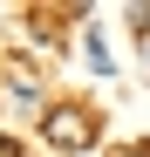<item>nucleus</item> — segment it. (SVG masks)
I'll list each match as a JSON object with an SVG mask.
<instances>
[{
	"mask_svg": "<svg viewBox=\"0 0 150 157\" xmlns=\"http://www.w3.org/2000/svg\"><path fill=\"white\" fill-rule=\"evenodd\" d=\"M48 144H55V150H82L89 144V123L75 109H55V116H48Z\"/></svg>",
	"mask_w": 150,
	"mask_h": 157,
	"instance_id": "f257e3e1",
	"label": "nucleus"
},
{
	"mask_svg": "<svg viewBox=\"0 0 150 157\" xmlns=\"http://www.w3.org/2000/svg\"><path fill=\"white\" fill-rule=\"evenodd\" d=\"M0 157H21V150H14V144H0Z\"/></svg>",
	"mask_w": 150,
	"mask_h": 157,
	"instance_id": "f03ea898",
	"label": "nucleus"
}]
</instances>
